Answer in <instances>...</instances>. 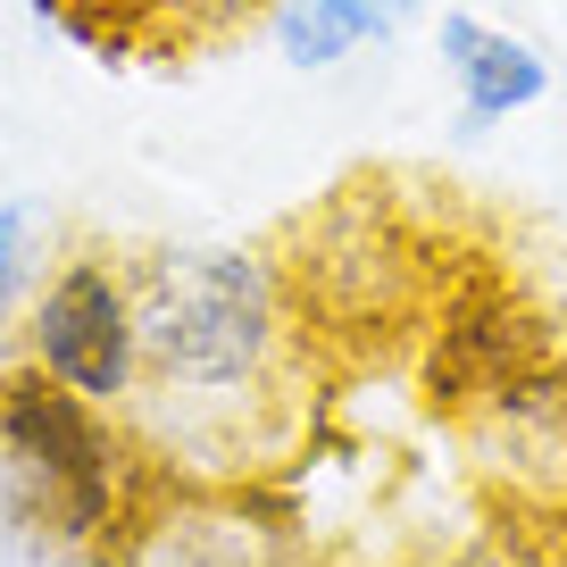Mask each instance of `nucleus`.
Here are the masks:
<instances>
[{
  "label": "nucleus",
  "instance_id": "5",
  "mask_svg": "<svg viewBox=\"0 0 567 567\" xmlns=\"http://www.w3.org/2000/svg\"><path fill=\"white\" fill-rule=\"evenodd\" d=\"M434 59H443L451 92H460V117H451V142H484L501 117H517V109H534L550 92V68L534 42H517L509 25H484L476 9H451V18H434Z\"/></svg>",
  "mask_w": 567,
  "mask_h": 567
},
{
  "label": "nucleus",
  "instance_id": "3",
  "mask_svg": "<svg viewBox=\"0 0 567 567\" xmlns=\"http://www.w3.org/2000/svg\"><path fill=\"white\" fill-rule=\"evenodd\" d=\"M25 368L51 384L84 392V401H134L142 384V326H134V284L125 267L92 259H59L42 276V292L25 301Z\"/></svg>",
  "mask_w": 567,
  "mask_h": 567
},
{
  "label": "nucleus",
  "instance_id": "1",
  "mask_svg": "<svg viewBox=\"0 0 567 567\" xmlns=\"http://www.w3.org/2000/svg\"><path fill=\"white\" fill-rule=\"evenodd\" d=\"M142 326V425L193 476H234L276 425L292 284L243 243H151L125 259Z\"/></svg>",
  "mask_w": 567,
  "mask_h": 567
},
{
  "label": "nucleus",
  "instance_id": "8",
  "mask_svg": "<svg viewBox=\"0 0 567 567\" xmlns=\"http://www.w3.org/2000/svg\"><path fill=\"white\" fill-rule=\"evenodd\" d=\"M368 9H375V18H384V25H392V34H401V25H409V18H425L434 0H368Z\"/></svg>",
  "mask_w": 567,
  "mask_h": 567
},
{
  "label": "nucleus",
  "instance_id": "4",
  "mask_svg": "<svg viewBox=\"0 0 567 567\" xmlns=\"http://www.w3.org/2000/svg\"><path fill=\"white\" fill-rule=\"evenodd\" d=\"M550 351H559V334H550V318L517 284H460V292H443V318L425 334L417 375L443 409L467 417V409H484L501 384H517Z\"/></svg>",
  "mask_w": 567,
  "mask_h": 567
},
{
  "label": "nucleus",
  "instance_id": "7",
  "mask_svg": "<svg viewBox=\"0 0 567 567\" xmlns=\"http://www.w3.org/2000/svg\"><path fill=\"white\" fill-rule=\"evenodd\" d=\"M25 209L18 200H9V209H0V318H9V309H18V292H25Z\"/></svg>",
  "mask_w": 567,
  "mask_h": 567
},
{
  "label": "nucleus",
  "instance_id": "6",
  "mask_svg": "<svg viewBox=\"0 0 567 567\" xmlns=\"http://www.w3.org/2000/svg\"><path fill=\"white\" fill-rule=\"evenodd\" d=\"M259 25H267V42H276V59L301 68V75L351 68L359 51H384L392 42V25L375 18L368 0H276Z\"/></svg>",
  "mask_w": 567,
  "mask_h": 567
},
{
  "label": "nucleus",
  "instance_id": "2",
  "mask_svg": "<svg viewBox=\"0 0 567 567\" xmlns=\"http://www.w3.org/2000/svg\"><path fill=\"white\" fill-rule=\"evenodd\" d=\"M0 476L75 550H109L134 534L142 451L101 417V401L34 375L25 359L0 368Z\"/></svg>",
  "mask_w": 567,
  "mask_h": 567
}]
</instances>
